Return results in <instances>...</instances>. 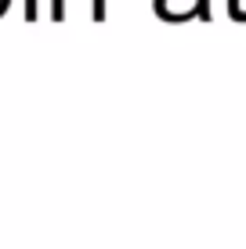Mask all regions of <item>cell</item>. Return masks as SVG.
I'll list each match as a JSON object with an SVG mask.
<instances>
[{"label": "cell", "mask_w": 246, "mask_h": 249, "mask_svg": "<svg viewBox=\"0 0 246 249\" xmlns=\"http://www.w3.org/2000/svg\"><path fill=\"white\" fill-rule=\"evenodd\" d=\"M152 11L163 22H189L210 18V0H152Z\"/></svg>", "instance_id": "cell-1"}, {"label": "cell", "mask_w": 246, "mask_h": 249, "mask_svg": "<svg viewBox=\"0 0 246 249\" xmlns=\"http://www.w3.org/2000/svg\"><path fill=\"white\" fill-rule=\"evenodd\" d=\"M87 11L91 22H105V0H47V18L51 22H65L73 11Z\"/></svg>", "instance_id": "cell-2"}, {"label": "cell", "mask_w": 246, "mask_h": 249, "mask_svg": "<svg viewBox=\"0 0 246 249\" xmlns=\"http://www.w3.org/2000/svg\"><path fill=\"white\" fill-rule=\"evenodd\" d=\"M40 11H44V4H40V0H22V18H25V22H37Z\"/></svg>", "instance_id": "cell-3"}, {"label": "cell", "mask_w": 246, "mask_h": 249, "mask_svg": "<svg viewBox=\"0 0 246 249\" xmlns=\"http://www.w3.org/2000/svg\"><path fill=\"white\" fill-rule=\"evenodd\" d=\"M228 15H232L235 22H246V7L239 4V0H228Z\"/></svg>", "instance_id": "cell-4"}, {"label": "cell", "mask_w": 246, "mask_h": 249, "mask_svg": "<svg viewBox=\"0 0 246 249\" xmlns=\"http://www.w3.org/2000/svg\"><path fill=\"white\" fill-rule=\"evenodd\" d=\"M11 4H15V0H0V18H4V15L11 11Z\"/></svg>", "instance_id": "cell-5"}]
</instances>
